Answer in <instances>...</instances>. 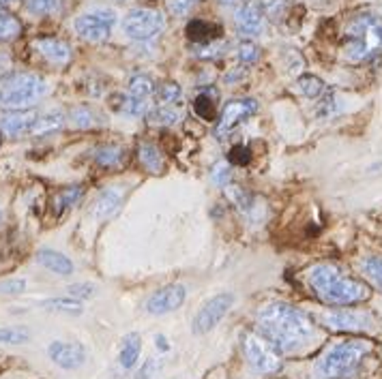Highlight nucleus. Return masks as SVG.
<instances>
[{
    "label": "nucleus",
    "instance_id": "nucleus-38",
    "mask_svg": "<svg viewBox=\"0 0 382 379\" xmlns=\"http://www.w3.org/2000/svg\"><path fill=\"white\" fill-rule=\"evenodd\" d=\"M213 178H215L219 184H225L228 180H230V167H228L225 163L217 165V167H215V174H213Z\"/></svg>",
    "mask_w": 382,
    "mask_h": 379
},
{
    "label": "nucleus",
    "instance_id": "nucleus-16",
    "mask_svg": "<svg viewBox=\"0 0 382 379\" xmlns=\"http://www.w3.org/2000/svg\"><path fill=\"white\" fill-rule=\"evenodd\" d=\"M37 120V111H13L9 116L0 120V131L9 137H22V135H32V127Z\"/></svg>",
    "mask_w": 382,
    "mask_h": 379
},
{
    "label": "nucleus",
    "instance_id": "nucleus-14",
    "mask_svg": "<svg viewBox=\"0 0 382 379\" xmlns=\"http://www.w3.org/2000/svg\"><path fill=\"white\" fill-rule=\"evenodd\" d=\"M48 356L54 364H58L65 371L80 368L86 362V350L80 343H62V340H54L48 347Z\"/></svg>",
    "mask_w": 382,
    "mask_h": 379
},
{
    "label": "nucleus",
    "instance_id": "nucleus-35",
    "mask_svg": "<svg viewBox=\"0 0 382 379\" xmlns=\"http://www.w3.org/2000/svg\"><path fill=\"white\" fill-rule=\"evenodd\" d=\"M24 289H26L24 279H11V281L0 283V294H22Z\"/></svg>",
    "mask_w": 382,
    "mask_h": 379
},
{
    "label": "nucleus",
    "instance_id": "nucleus-28",
    "mask_svg": "<svg viewBox=\"0 0 382 379\" xmlns=\"http://www.w3.org/2000/svg\"><path fill=\"white\" fill-rule=\"evenodd\" d=\"M44 307H48L50 311H65V313H73V315H80L82 313V305L80 300L75 298H54V300H48L44 302Z\"/></svg>",
    "mask_w": 382,
    "mask_h": 379
},
{
    "label": "nucleus",
    "instance_id": "nucleus-40",
    "mask_svg": "<svg viewBox=\"0 0 382 379\" xmlns=\"http://www.w3.org/2000/svg\"><path fill=\"white\" fill-rule=\"evenodd\" d=\"M9 3V0H0V7H3V5H7Z\"/></svg>",
    "mask_w": 382,
    "mask_h": 379
},
{
    "label": "nucleus",
    "instance_id": "nucleus-34",
    "mask_svg": "<svg viewBox=\"0 0 382 379\" xmlns=\"http://www.w3.org/2000/svg\"><path fill=\"white\" fill-rule=\"evenodd\" d=\"M157 368H159V362L155 360V358H148L142 366H140V371L136 373V379H152L157 375Z\"/></svg>",
    "mask_w": 382,
    "mask_h": 379
},
{
    "label": "nucleus",
    "instance_id": "nucleus-6",
    "mask_svg": "<svg viewBox=\"0 0 382 379\" xmlns=\"http://www.w3.org/2000/svg\"><path fill=\"white\" fill-rule=\"evenodd\" d=\"M241 343H243L245 358H247V362L251 364V368L256 373L273 375V373H277L282 368V360L277 356V350L262 334L245 332L241 336Z\"/></svg>",
    "mask_w": 382,
    "mask_h": 379
},
{
    "label": "nucleus",
    "instance_id": "nucleus-8",
    "mask_svg": "<svg viewBox=\"0 0 382 379\" xmlns=\"http://www.w3.org/2000/svg\"><path fill=\"white\" fill-rule=\"evenodd\" d=\"M117 24V13L112 9H95L88 13H82L75 20V32L86 41H105L112 34V28Z\"/></svg>",
    "mask_w": 382,
    "mask_h": 379
},
{
    "label": "nucleus",
    "instance_id": "nucleus-18",
    "mask_svg": "<svg viewBox=\"0 0 382 379\" xmlns=\"http://www.w3.org/2000/svg\"><path fill=\"white\" fill-rule=\"evenodd\" d=\"M37 261H39L44 268H48L50 273L60 275V277H69L73 273L71 259L67 255L54 251V249H41L39 253H37Z\"/></svg>",
    "mask_w": 382,
    "mask_h": 379
},
{
    "label": "nucleus",
    "instance_id": "nucleus-29",
    "mask_svg": "<svg viewBox=\"0 0 382 379\" xmlns=\"http://www.w3.org/2000/svg\"><path fill=\"white\" fill-rule=\"evenodd\" d=\"M26 9L34 15H56L60 11V0H26Z\"/></svg>",
    "mask_w": 382,
    "mask_h": 379
},
{
    "label": "nucleus",
    "instance_id": "nucleus-3",
    "mask_svg": "<svg viewBox=\"0 0 382 379\" xmlns=\"http://www.w3.org/2000/svg\"><path fill=\"white\" fill-rule=\"evenodd\" d=\"M382 52V22L374 15H357L343 36V56L350 62L371 60Z\"/></svg>",
    "mask_w": 382,
    "mask_h": 379
},
{
    "label": "nucleus",
    "instance_id": "nucleus-11",
    "mask_svg": "<svg viewBox=\"0 0 382 379\" xmlns=\"http://www.w3.org/2000/svg\"><path fill=\"white\" fill-rule=\"evenodd\" d=\"M322 324L331 330H341V332H361V330H371L374 328V317L363 311H329L322 317Z\"/></svg>",
    "mask_w": 382,
    "mask_h": 379
},
{
    "label": "nucleus",
    "instance_id": "nucleus-36",
    "mask_svg": "<svg viewBox=\"0 0 382 379\" xmlns=\"http://www.w3.org/2000/svg\"><path fill=\"white\" fill-rule=\"evenodd\" d=\"M239 58H241L243 62H253V60L258 58V48H256L251 41H243V43L239 46Z\"/></svg>",
    "mask_w": 382,
    "mask_h": 379
},
{
    "label": "nucleus",
    "instance_id": "nucleus-41",
    "mask_svg": "<svg viewBox=\"0 0 382 379\" xmlns=\"http://www.w3.org/2000/svg\"><path fill=\"white\" fill-rule=\"evenodd\" d=\"M119 3H127V0H119Z\"/></svg>",
    "mask_w": 382,
    "mask_h": 379
},
{
    "label": "nucleus",
    "instance_id": "nucleus-31",
    "mask_svg": "<svg viewBox=\"0 0 382 379\" xmlns=\"http://www.w3.org/2000/svg\"><path fill=\"white\" fill-rule=\"evenodd\" d=\"M28 338H30V334L24 328H15V326L0 328V343H5V345H22Z\"/></svg>",
    "mask_w": 382,
    "mask_h": 379
},
{
    "label": "nucleus",
    "instance_id": "nucleus-12",
    "mask_svg": "<svg viewBox=\"0 0 382 379\" xmlns=\"http://www.w3.org/2000/svg\"><path fill=\"white\" fill-rule=\"evenodd\" d=\"M185 298H187L185 285H178V283L166 285V287H162V289H157L155 294H150V296H148L144 309H146V313H150V315H166V313L176 311V309L183 305V302H185Z\"/></svg>",
    "mask_w": 382,
    "mask_h": 379
},
{
    "label": "nucleus",
    "instance_id": "nucleus-19",
    "mask_svg": "<svg viewBox=\"0 0 382 379\" xmlns=\"http://www.w3.org/2000/svg\"><path fill=\"white\" fill-rule=\"evenodd\" d=\"M140 352H142V338H140V334L129 332L123 338V347H121V354H119L121 366L123 368H133L136 362L140 360Z\"/></svg>",
    "mask_w": 382,
    "mask_h": 379
},
{
    "label": "nucleus",
    "instance_id": "nucleus-37",
    "mask_svg": "<svg viewBox=\"0 0 382 379\" xmlns=\"http://www.w3.org/2000/svg\"><path fill=\"white\" fill-rule=\"evenodd\" d=\"M230 161H232V163H239V165L247 163V161H249V148H245V146H237V148H232V153H230Z\"/></svg>",
    "mask_w": 382,
    "mask_h": 379
},
{
    "label": "nucleus",
    "instance_id": "nucleus-20",
    "mask_svg": "<svg viewBox=\"0 0 382 379\" xmlns=\"http://www.w3.org/2000/svg\"><path fill=\"white\" fill-rule=\"evenodd\" d=\"M138 159H140V163H142L150 174H159V172H164V167H166L162 153L157 150V146H152V144H142V146L138 148Z\"/></svg>",
    "mask_w": 382,
    "mask_h": 379
},
{
    "label": "nucleus",
    "instance_id": "nucleus-22",
    "mask_svg": "<svg viewBox=\"0 0 382 379\" xmlns=\"http://www.w3.org/2000/svg\"><path fill=\"white\" fill-rule=\"evenodd\" d=\"M95 161L101 167H119L125 163V148L121 146H101L95 153Z\"/></svg>",
    "mask_w": 382,
    "mask_h": 379
},
{
    "label": "nucleus",
    "instance_id": "nucleus-26",
    "mask_svg": "<svg viewBox=\"0 0 382 379\" xmlns=\"http://www.w3.org/2000/svg\"><path fill=\"white\" fill-rule=\"evenodd\" d=\"M80 195H82V186H67V188H62V191L54 198V210H56V214H60L65 208L73 206L75 202L80 200Z\"/></svg>",
    "mask_w": 382,
    "mask_h": 379
},
{
    "label": "nucleus",
    "instance_id": "nucleus-2",
    "mask_svg": "<svg viewBox=\"0 0 382 379\" xmlns=\"http://www.w3.org/2000/svg\"><path fill=\"white\" fill-rule=\"evenodd\" d=\"M308 285L318 300L333 307H350L369 298V287L363 281L348 277L333 263H318V266H314L308 273Z\"/></svg>",
    "mask_w": 382,
    "mask_h": 379
},
{
    "label": "nucleus",
    "instance_id": "nucleus-17",
    "mask_svg": "<svg viewBox=\"0 0 382 379\" xmlns=\"http://www.w3.org/2000/svg\"><path fill=\"white\" fill-rule=\"evenodd\" d=\"M32 46L52 64H67L71 60V48L65 41L54 39V36H41V39H37Z\"/></svg>",
    "mask_w": 382,
    "mask_h": 379
},
{
    "label": "nucleus",
    "instance_id": "nucleus-27",
    "mask_svg": "<svg viewBox=\"0 0 382 379\" xmlns=\"http://www.w3.org/2000/svg\"><path fill=\"white\" fill-rule=\"evenodd\" d=\"M180 86L178 84H164L155 90V103H162V105H180Z\"/></svg>",
    "mask_w": 382,
    "mask_h": 379
},
{
    "label": "nucleus",
    "instance_id": "nucleus-25",
    "mask_svg": "<svg viewBox=\"0 0 382 379\" xmlns=\"http://www.w3.org/2000/svg\"><path fill=\"white\" fill-rule=\"evenodd\" d=\"M296 86H298L301 95H305L308 99H318L324 92V82L320 78H316V75H303V78H298Z\"/></svg>",
    "mask_w": 382,
    "mask_h": 379
},
{
    "label": "nucleus",
    "instance_id": "nucleus-39",
    "mask_svg": "<svg viewBox=\"0 0 382 379\" xmlns=\"http://www.w3.org/2000/svg\"><path fill=\"white\" fill-rule=\"evenodd\" d=\"M155 343H157V345H159V350H164V352H168V340H166V336H162V334H159V336H157V338H155Z\"/></svg>",
    "mask_w": 382,
    "mask_h": 379
},
{
    "label": "nucleus",
    "instance_id": "nucleus-23",
    "mask_svg": "<svg viewBox=\"0 0 382 379\" xmlns=\"http://www.w3.org/2000/svg\"><path fill=\"white\" fill-rule=\"evenodd\" d=\"M119 204H121V193L114 191V188H107V191H103L95 202V214L99 219H105L119 208Z\"/></svg>",
    "mask_w": 382,
    "mask_h": 379
},
{
    "label": "nucleus",
    "instance_id": "nucleus-33",
    "mask_svg": "<svg viewBox=\"0 0 382 379\" xmlns=\"http://www.w3.org/2000/svg\"><path fill=\"white\" fill-rule=\"evenodd\" d=\"M67 291H69V296L75 298V300H86V298H93L97 289H95V285H91V283H75V285L67 287Z\"/></svg>",
    "mask_w": 382,
    "mask_h": 379
},
{
    "label": "nucleus",
    "instance_id": "nucleus-32",
    "mask_svg": "<svg viewBox=\"0 0 382 379\" xmlns=\"http://www.w3.org/2000/svg\"><path fill=\"white\" fill-rule=\"evenodd\" d=\"M194 109H196V113L200 118L215 120V105H213V99H209V95H198L196 103H194Z\"/></svg>",
    "mask_w": 382,
    "mask_h": 379
},
{
    "label": "nucleus",
    "instance_id": "nucleus-24",
    "mask_svg": "<svg viewBox=\"0 0 382 379\" xmlns=\"http://www.w3.org/2000/svg\"><path fill=\"white\" fill-rule=\"evenodd\" d=\"M20 34H22L20 20L13 13H9V11H5L3 7H0V41H11Z\"/></svg>",
    "mask_w": 382,
    "mask_h": 379
},
{
    "label": "nucleus",
    "instance_id": "nucleus-15",
    "mask_svg": "<svg viewBox=\"0 0 382 379\" xmlns=\"http://www.w3.org/2000/svg\"><path fill=\"white\" fill-rule=\"evenodd\" d=\"M235 26L241 34L247 36H256L262 32L264 28V13L260 9V5L256 3H245L237 13H235Z\"/></svg>",
    "mask_w": 382,
    "mask_h": 379
},
{
    "label": "nucleus",
    "instance_id": "nucleus-9",
    "mask_svg": "<svg viewBox=\"0 0 382 379\" xmlns=\"http://www.w3.org/2000/svg\"><path fill=\"white\" fill-rule=\"evenodd\" d=\"M235 305V296L232 294H217L213 296L209 302H204V307L198 311L194 324H191V328H194L196 334H206L211 332L223 317L225 313L232 309Z\"/></svg>",
    "mask_w": 382,
    "mask_h": 379
},
{
    "label": "nucleus",
    "instance_id": "nucleus-10",
    "mask_svg": "<svg viewBox=\"0 0 382 379\" xmlns=\"http://www.w3.org/2000/svg\"><path fill=\"white\" fill-rule=\"evenodd\" d=\"M258 111V103L253 99H232L228 101L221 109V116L217 123V135L223 137L232 133L239 125H243L247 118H251Z\"/></svg>",
    "mask_w": 382,
    "mask_h": 379
},
{
    "label": "nucleus",
    "instance_id": "nucleus-21",
    "mask_svg": "<svg viewBox=\"0 0 382 379\" xmlns=\"http://www.w3.org/2000/svg\"><path fill=\"white\" fill-rule=\"evenodd\" d=\"M65 125V116L60 111H46V113H37V120L32 127V135H48L58 131Z\"/></svg>",
    "mask_w": 382,
    "mask_h": 379
},
{
    "label": "nucleus",
    "instance_id": "nucleus-7",
    "mask_svg": "<svg viewBox=\"0 0 382 379\" xmlns=\"http://www.w3.org/2000/svg\"><path fill=\"white\" fill-rule=\"evenodd\" d=\"M166 28V20L157 9H133L123 18V32L133 41H150Z\"/></svg>",
    "mask_w": 382,
    "mask_h": 379
},
{
    "label": "nucleus",
    "instance_id": "nucleus-13",
    "mask_svg": "<svg viewBox=\"0 0 382 379\" xmlns=\"http://www.w3.org/2000/svg\"><path fill=\"white\" fill-rule=\"evenodd\" d=\"M155 84L148 75H136L129 84V92L125 99V109L131 116H140L150 107V101L155 99Z\"/></svg>",
    "mask_w": 382,
    "mask_h": 379
},
{
    "label": "nucleus",
    "instance_id": "nucleus-5",
    "mask_svg": "<svg viewBox=\"0 0 382 379\" xmlns=\"http://www.w3.org/2000/svg\"><path fill=\"white\" fill-rule=\"evenodd\" d=\"M371 350L367 340H343V343L331 347L318 362H316V375L322 379H341L348 373H353L359 362L365 358V354Z\"/></svg>",
    "mask_w": 382,
    "mask_h": 379
},
{
    "label": "nucleus",
    "instance_id": "nucleus-4",
    "mask_svg": "<svg viewBox=\"0 0 382 379\" xmlns=\"http://www.w3.org/2000/svg\"><path fill=\"white\" fill-rule=\"evenodd\" d=\"M46 92L48 84L37 73H11L0 82V107L20 111L41 101Z\"/></svg>",
    "mask_w": 382,
    "mask_h": 379
},
{
    "label": "nucleus",
    "instance_id": "nucleus-1",
    "mask_svg": "<svg viewBox=\"0 0 382 379\" xmlns=\"http://www.w3.org/2000/svg\"><path fill=\"white\" fill-rule=\"evenodd\" d=\"M260 334L282 354H296L308 347L316 328L308 313L288 305V302H271L258 313Z\"/></svg>",
    "mask_w": 382,
    "mask_h": 379
},
{
    "label": "nucleus",
    "instance_id": "nucleus-30",
    "mask_svg": "<svg viewBox=\"0 0 382 379\" xmlns=\"http://www.w3.org/2000/svg\"><path fill=\"white\" fill-rule=\"evenodd\" d=\"M361 268H363V275H365L378 289H382V257H367V259L361 263Z\"/></svg>",
    "mask_w": 382,
    "mask_h": 379
}]
</instances>
